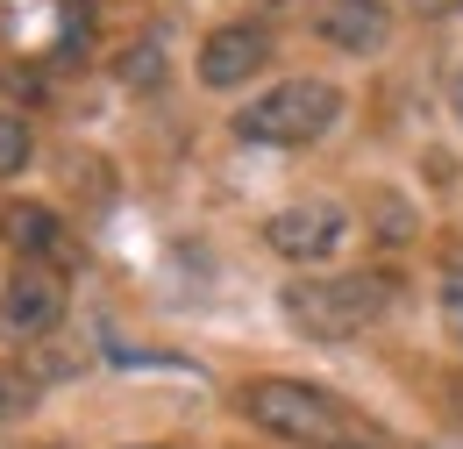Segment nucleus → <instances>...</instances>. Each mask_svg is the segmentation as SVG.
I'll use <instances>...</instances> for the list:
<instances>
[{
    "instance_id": "13",
    "label": "nucleus",
    "mask_w": 463,
    "mask_h": 449,
    "mask_svg": "<svg viewBox=\"0 0 463 449\" xmlns=\"http://www.w3.org/2000/svg\"><path fill=\"white\" fill-rule=\"evenodd\" d=\"M378 228H385L392 243H406V235H413V215H406V200H385V215H378Z\"/></svg>"
},
{
    "instance_id": "11",
    "label": "nucleus",
    "mask_w": 463,
    "mask_h": 449,
    "mask_svg": "<svg viewBox=\"0 0 463 449\" xmlns=\"http://www.w3.org/2000/svg\"><path fill=\"white\" fill-rule=\"evenodd\" d=\"M29 165H36V129H29L22 114H0V186L22 178Z\"/></svg>"
},
{
    "instance_id": "5",
    "label": "nucleus",
    "mask_w": 463,
    "mask_h": 449,
    "mask_svg": "<svg viewBox=\"0 0 463 449\" xmlns=\"http://www.w3.org/2000/svg\"><path fill=\"white\" fill-rule=\"evenodd\" d=\"M264 243H271L286 264H328L349 243V207L343 200H286V207H271Z\"/></svg>"
},
{
    "instance_id": "7",
    "label": "nucleus",
    "mask_w": 463,
    "mask_h": 449,
    "mask_svg": "<svg viewBox=\"0 0 463 449\" xmlns=\"http://www.w3.org/2000/svg\"><path fill=\"white\" fill-rule=\"evenodd\" d=\"M314 36L343 57H378L392 43V0H321Z\"/></svg>"
},
{
    "instance_id": "16",
    "label": "nucleus",
    "mask_w": 463,
    "mask_h": 449,
    "mask_svg": "<svg viewBox=\"0 0 463 449\" xmlns=\"http://www.w3.org/2000/svg\"><path fill=\"white\" fill-rule=\"evenodd\" d=\"M449 108H457V121H463V72H457V86H449Z\"/></svg>"
},
{
    "instance_id": "6",
    "label": "nucleus",
    "mask_w": 463,
    "mask_h": 449,
    "mask_svg": "<svg viewBox=\"0 0 463 449\" xmlns=\"http://www.w3.org/2000/svg\"><path fill=\"white\" fill-rule=\"evenodd\" d=\"M271 64V29L264 22H222V29H207L200 36V86H214V93H235V86H250L257 72Z\"/></svg>"
},
{
    "instance_id": "1",
    "label": "nucleus",
    "mask_w": 463,
    "mask_h": 449,
    "mask_svg": "<svg viewBox=\"0 0 463 449\" xmlns=\"http://www.w3.org/2000/svg\"><path fill=\"white\" fill-rule=\"evenodd\" d=\"M400 285L385 272H307L279 292V314L307 342H349V336H371L385 314H392Z\"/></svg>"
},
{
    "instance_id": "12",
    "label": "nucleus",
    "mask_w": 463,
    "mask_h": 449,
    "mask_svg": "<svg viewBox=\"0 0 463 449\" xmlns=\"http://www.w3.org/2000/svg\"><path fill=\"white\" fill-rule=\"evenodd\" d=\"M442 321L463 336V264H449V272H442Z\"/></svg>"
},
{
    "instance_id": "17",
    "label": "nucleus",
    "mask_w": 463,
    "mask_h": 449,
    "mask_svg": "<svg viewBox=\"0 0 463 449\" xmlns=\"http://www.w3.org/2000/svg\"><path fill=\"white\" fill-rule=\"evenodd\" d=\"M314 449H371V443H314Z\"/></svg>"
},
{
    "instance_id": "3",
    "label": "nucleus",
    "mask_w": 463,
    "mask_h": 449,
    "mask_svg": "<svg viewBox=\"0 0 463 449\" xmlns=\"http://www.w3.org/2000/svg\"><path fill=\"white\" fill-rule=\"evenodd\" d=\"M335 121H343V86L335 79H279V86L250 93L229 129L235 143H257V150H307Z\"/></svg>"
},
{
    "instance_id": "14",
    "label": "nucleus",
    "mask_w": 463,
    "mask_h": 449,
    "mask_svg": "<svg viewBox=\"0 0 463 449\" xmlns=\"http://www.w3.org/2000/svg\"><path fill=\"white\" fill-rule=\"evenodd\" d=\"M406 7H413V14H420V22H442V14H457L463 0H406Z\"/></svg>"
},
{
    "instance_id": "15",
    "label": "nucleus",
    "mask_w": 463,
    "mask_h": 449,
    "mask_svg": "<svg viewBox=\"0 0 463 449\" xmlns=\"http://www.w3.org/2000/svg\"><path fill=\"white\" fill-rule=\"evenodd\" d=\"M449 421H457V435H463V371L449 378Z\"/></svg>"
},
{
    "instance_id": "4",
    "label": "nucleus",
    "mask_w": 463,
    "mask_h": 449,
    "mask_svg": "<svg viewBox=\"0 0 463 449\" xmlns=\"http://www.w3.org/2000/svg\"><path fill=\"white\" fill-rule=\"evenodd\" d=\"M64 307H71L64 272L51 264V257H22V264L7 272V285H0V336H7V342H43V336H58Z\"/></svg>"
},
{
    "instance_id": "18",
    "label": "nucleus",
    "mask_w": 463,
    "mask_h": 449,
    "mask_svg": "<svg viewBox=\"0 0 463 449\" xmlns=\"http://www.w3.org/2000/svg\"><path fill=\"white\" fill-rule=\"evenodd\" d=\"M128 449H165V443H128Z\"/></svg>"
},
{
    "instance_id": "10",
    "label": "nucleus",
    "mask_w": 463,
    "mask_h": 449,
    "mask_svg": "<svg viewBox=\"0 0 463 449\" xmlns=\"http://www.w3.org/2000/svg\"><path fill=\"white\" fill-rule=\"evenodd\" d=\"M115 79H121V86H136V93L165 86V36H143V43H128V51L115 57Z\"/></svg>"
},
{
    "instance_id": "8",
    "label": "nucleus",
    "mask_w": 463,
    "mask_h": 449,
    "mask_svg": "<svg viewBox=\"0 0 463 449\" xmlns=\"http://www.w3.org/2000/svg\"><path fill=\"white\" fill-rule=\"evenodd\" d=\"M0 243H7L14 257H51V250H58V207H43V200H7V207H0Z\"/></svg>"
},
{
    "instance_id": "9",
    "label": "nucleus",
    "mask_w": 463,
    "mask_h": 449,
    "mask_svg": "<svg viewBox=\"0 0 463 449\" xmlns=\"http://www.w3.org/2000/svg\"><path fill=\"white\" fill-rule=\"evenodd\" d=\"M43 393H51V371H43L36 357L0 364V435H7V428H22V421L43 406Z\"/></svg>"
},
{
    "instance_id": "2",
    "label": "nucleus",
    "mask_w": 463,
    "mask_h": 449,
    "mask_svg": "<svg viewBox=\"0 0 463 449\" xmlns=\"http://www.w3.org/2000/svg\"><path fill=\"white\" fill-rule=\"evenodd\" d=\"M235 406H242L250 428H264V435H279V443H292V449L364 443V435H371L349 399H335L328 386H307V378H250Z\"/></svg>"
}]
</instances>
